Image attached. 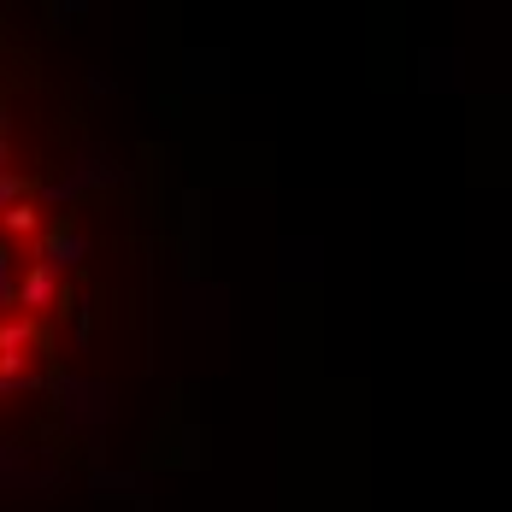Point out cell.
<instances>
[{"instance_id":"1","label":"cell","mask_w":512,"mask_h":512,"mask_svg":"<svg viewBox=\"0 0 512 512\" xmlns=\"http://www.w3.org/2000/svg\"><path fill=\"white\" fill-rule=\"evenodd\" d=\"M0 230H6L12 242H42L48 212H42L36 201H6V206H0Z\"/></svg>"},{"instance_id":"2","label":"cell","mask_w":512,"mask_h":512,"mask_svg":"<svg viewBox=\"0 0 512 512\" xmlns=\"http://www.w3.org/2000/svg\"><path fill=\"white\" fill-rule=\"evenodd\" d=\"M48 307H53V265L36 259V265L24 271V283H18V312H24V318H42Z\"/></svg>"}]
</instances>
